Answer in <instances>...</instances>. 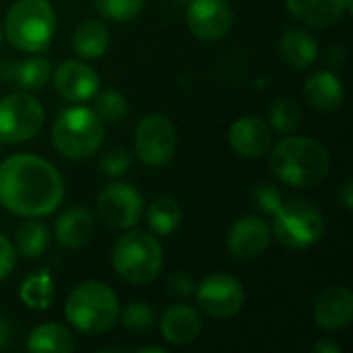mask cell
<instances>
[{
    "mask_svg": "<svg viewBox=\"0 0 353 353\" xmlns=\"http://www.w3.org/2000/svg\"><path fill=\"white\" fill-rule=\"evenodd\" d=\"M118 321L132 333H145L155 325V310L145 302H132L124 306V310L118 314Z\"/></svg>",
    "mask_w": 353,
    "mask_h": 353,
    "instance_id": "f546056e",
    "label": "cell"
},
{
    "mask_svg": "<svg viewBox=\"0 0 353 353\" xmlns=\"http://www.w3.org/2000/svg\"><path fill=\"white\" fill-rule=\"evenodd\" d=\"M139 352H155V353H165V347H155V345H149V347H139Z\"/></svg>",
    "mask_w": 353,
    "mask_h": 353,
    "instance_id": "f35d334b",
    "label": "cell"
},
{
    "mask_svg": "<svg viewBox=\"0 0 353 353\" xmlns=\"http://www.w3.org/2000/svg\"><path fill=\"white\" fill-rule=\"evenodd\" d=\"M302 120V110L294 99H275L271 103L269 110V122L271 128H275L277 132H294L300 126Z\"/></svg>",
    "mask_w": 353,
    "mask_h": 353,
    "instance_id": "83f0119b",
    "label": "cell"
},
{
    "mask_svg": "<svg viewBox=\"0 0 353 353\" xmlns=\"http://www.w3.org/2000/svg\"><path fill=\"white\" fill-rule=\"evenodd\" d=\"M43 105L27 91H14L0 99V143L19 145L31 141L43 126Z\"/></svg>",
    "mask_w": 353,
    "mask_h": 353,
    "instance_id": "ba28073f",
    "label": "cell"
},
{
    "mask_svg": "<svg viewBox=\"0 0 353 353\" xmlns=\"http://www.w3.org/2000/svg\"><path fill=\"white\" fill-rule=\"evenodd\" d=\"M269 168L279 182L292 188H312L327 178L331 155L314 139L285 137L271 149Z\"/></svg>",
    "mask_w": 353,
    "mask_h": 353,
    "instance_id": "7a4b0ae2",
    "label": "cell"
},
{
    "mask_svg": "<svg viewBox=\"0 0 353 353\" xmlns=\"http://www.w3.org/2000/svg\"><path fill=\"white\" fill-rule=\"evenodd\" d=\"M353 0H288V10L294 19L308 27H331L350 8Z\"/></svg>",
    "mask_w": 353,
    "mask_h": 353,
    "instance_id": "ac0fdd59",
    "label": "cell"
},
{
    "mask_svg": "<svg viewBox=\"0 0 353 353\" xmlns=\"http://www.w3.org/2000/svg\"><path fill=\"white\" fill-rule=\"evenodd\" d=\"M110 46V31L101 21H83L72 33V50L85 60H97Z\"/></svg>",
    "mask_w": 353,
    "mask_h": 353,
    "instance_id": "603a6c76",
    "label": "cell"
},
{
    "mask_svg": "<svg viewBox=\"0 0 353 353\" xmlns=\"http://www.w3.org/2000/svg\"><path fill=\"white\" fill-rule=\"evenodd\" d=\"M196 290V283L186 275V273H172L168 277V292L180 298H190Z\"/></svg>",
    "mask_w": 353,
    "mask_h": 353,
    "instance_id": "836d02e7",
    "label": "cell"
},
{
    "mask_svg": "<svg viewBox=\"0 0 353 353\" xmlns=\"http://www.w3.org/2000/svg\"><path fill=\"white\" fill-rule=\"evenodd\" d=\"M277 242L290 250H304L314 246L325 234L321 211L302 199L283 203L273 215V232Z\"/></svg>",
    "mask_w": 353,
    "mask_h": 353,
    "instance_id": "52a82bcc",
    "label": "cell"
},
{
    "mask_svg": "<svg viewBox=\"0 0 353 353\" xmlns=\"http://www.w3.org/2000/svg\"><path fill=\"white\" fill-rule=\"evenodd\" d=\"M105 126L95 110L72 105L58 114L52 124V145L66 159H87L103 143Z\"/></svg>",
    "mask_w": 353,
    "mask_h": 353,
    "instance_id": "5b68a950",
    "label": "cell"
},
{
    "mask_svg": "<svg viewBox=\"0 0 353 353\" xmlns=\"http://www.w3.org/2000/svg\"><path fill=\"white\" fill-rule=\"evenodd\" d=\"M62 196L64 180L48 159L17 153L0 163V205L12 215H50L62 203Z\"/></svg>",
    "mask_w": 353,
    "mask_h": 353,
    "instance_id": "6da1fadb",
    "label": "cell"
},
{
    "mask_svg": "<svg viewBox=\"0 0 353 353\" xmlns=\"http://www.w3.org/2000/svg\"><path fill=\"white\" fill-rule=\"evenodd\" d=\"M143 4H145V0H95L97 10L105 19L118 21V23L132 21L141 12Z\"/></svg>",
    "mask_w": 353,
    "mask_h": 353,
    "instance_id": "4dcf8cb0",
    "label": "cell"
},
{
    "mask_svg": "<svg viewBox=\"0 0 353 353\" xmlns=\"http://www.w3.org/2000/svg\"><path fill=\"white\" fill-rule=\"evenodd\" d=\"M19 296L31 310H48L54 302V281L48 269L33 271L21 283Z\"/></svg>",
    "mask_w": 353,
    "mask_h": 353,
    "instance_id": "484cf974",
    "label": "cell"
},
{
    "mask_svg": "<svg viewBox=\"0 0 353 353\" xmlns=\"http://www.w3.org/2000/svg\"><path fill=\"white\" fill-rule=\"evenodd\" d=\"M0 41H2V23H0Z\"/></svg>",
    "mask_w": 353,
    "mask_h": 353,
    "instance_id": "ab89813d",
    "label": "cell"
},
{
    "mask_svg": "<svg viewBox=\"0 0 353 353\" xmlns=\"http://www.w3.org/2000/svg\"><path fill=\"white\" fill-rule=\"evenodd\" d=\"M14 265H17V250L12 242L4 234H0V281L12 273Z\"/></svg>",
    "mask_w": 353,
    "mask_h": 353,
    "instance_id": "e575fe53",
    "label": "cell"
},
{
    "mask_svg": "<svg viewBox=\"0 0 353 353\" xmlns=\"http://www.w3.org/2000/svg\"><path fill=\"white\" fill-rule=\"evenodd\" d=\"M95 112L103 122H118L128 114V103L122 93L114 89L95 93Z\"/></svg>",
    "mask_w": 353,
    "mask_h": 353,
    "instance_id": "f1b7e54d",
    "label": "cell"
},
{
    "mask_svg": "<svg viewBox=\"0 0 353 353\" xmlns=\"http://www.w3.org/2000/svg\"><path fill=\"white\" fill-rule=\"evenodd\" d=\"M271 126L259 116H242L230 128V145L242 157H261L271 149Z\"/></svg>",
    "mask_w": 353,
    "mask_h": 353,
    "instance_id": "2e32d148",
    "label": "cell"
},
{
    "mask_svg": "<svg viewBox=\"0 0 353 353\" xmlns=\"http://www.w3.org/2000/svg\"><path fill=\"white\" fill-rule=\"evenodd\" d=\"M252 201L256 205V209H261L267 215H275L277 209L283 205V196L281 192L273 186V184H261L252 190Z\"/></svg>",
    "mask_w": 353,
    "mask_h": 353,
    "instance_id": "d6a6232c",
    "label": "cell"
},
{
    "mask_svg": "<svg viewBox=\"0 0 353 353\" xmlns=\"http://www.w3.org/2000/svg\"><path fill=\"white\" fill-rule=\"evenodd\" d=\"M10 325L4 316H0V350H4L10 341Z\"/></svg>",
    "mask_w": 353,
    "mask_h": 353,
    "instance_id": "8d00e7d4",
    "label": "cell"
},
{
    "mask_svg": "<svg viewBox=\"0 0 353 353\" xmlns=\"http://www.w3.org/2000/svg\"><path fill=\"white\" fill-rule=\"evenodd\" d=\"M186 23L201 41H217L230 33L234 12L225 0H192L186 10Z\"/></svg>",
    "mask_w": 353,
    "mask_h": 353,
    "instance_id": "7c38bea8",
    "label": "cell"
},
{
    "mask_svg": "<svg viewBox=\"0 0 353 353\" xmlns=\"http://www.w3.org/2000/svg\"><path fill=\"white\" fill-rule=\"evenodd\" d=\"M279 52L283 60L294 68H308L319 58V43L314 35L304 29H288L281 35Z\"/></svg>",
    "mask_w": 353,
    "mask_h": 353,
    "instance_id": "7402d4cb",
    "label": "cell"
},
{
    "mask_svg": "<svg viewBox=\"0 0 353 353\" xmlns=\"http://www.w3.org/2000/svg\"><path fill=\"white\" fill-rule=\"evenodd\" d=\"M97 213L114 230H130L143 215V196L128 182H112L97 194Z\"/></svg>",
    "mask_w": 353,
    "mask_h": 353,
    "instance_id": "8fae6325",
    "label": "cell"
},
{
    "mask_svg": "<svg viewBox=\"0 0 353 353\" xmlns=\"http://www.w3.org/2000/svg\"><path fill=\"white\" fill-rule=\"evenodd\" d=\"M114 271L132 285H147L157 279L163 267V248L155 234L128 230L112 250Z\"/></svg>",
    "mask_w": 353,
    "mask_h": 353,
    "instance_id": "8992f818",
    "label": "cell"
},
{
    "mask_svg": "<svg viewBox=\"0 0 353 353\" xmlns=\"http://www.w3.org/2000/svg\"><path fill=\"white\" fill-rule=\"evenodd\" d=\"M52 62L43 56H33L23 62H6L2 64V79L12 83L19 91L35 93L46 87L52 79Z\"/></svg>",
    "mask_w": 353,
    "mask_h": 353,
    "instance_id": "d6986e66",
    "label": "cell"
},
{
    "mask_svg": "<svg viewBox=\"0 0 353 353\" xmlns=\"http://www.w3.org/2000/svg\"><path fill=\"white\" fill-rule=\"evenodd\" d=\"M304 95L306 101L316 110V112H335L341 108L345 91L341 79L331 72V70H319L312 72L306 83H304Z\"/></svg>",
    "mask_w": 353,
    "mask_h": 353,
    "instance_id": "ffe728a7",
    "label": "cell"
},
{
    "mask_svg": "<svg viewBox=\"0 0 353 353\" xmlns=\"http://www.w3.org/2000/svg\"><path fill=\"white\" fill-rule=\"evenodd\" d=\"M66 321L85 335L108 333L120 314L116 292L101 281H85L72 288L64 304Z\"/></svg>",
    "mask_w": 353,
    "mask_h": 353,
    "instance_id": "3957f363",
    "label": "cell"
},
{
    "mask_svg": "<svg viewBox=\"0 0 353 353\" xmlns=\"http://www.w3.org/2000/svg\"><path fill=\"white\" fill-rule=\"evenodd\" d=\"M14 250L23 259H39L50 246V232L39 217H27L14 232Z\"/></svg>",
    "mask_w": 353,
    "mask_h": 353,
    "instance_id": "cb8c5ba5",
    "label": "cell"
},
{
    "mask_svg": "<svg viewBox=\"0 0 353 353\" xmlns=\"http://www.w3.org/2000/svg\"><path fill=\"white\" fill-rule=\"evenodd\" d=\"M182 207L172 196H159L155 199L147 209V223L149 230L157 236H168L176 232L182 223Z\"/></svg>",
    "mask_w": 353,
    "mask_h": 353,
    "instance_id": "4316f807",
    "label": "cell"
},
{
    "mask_svg": "<svg viewBox=\"0 0 353 353\" xmlns=\"http://www.w3.org/2000/svg\"><path fill=\"white\" fill-rule=\"evenodd\" d=\"M199 308L211 319H232L236 316L246 300L242 283L228 273H213L205 277L194 290Z\"/></svg>",
    "mask_w": 353,
    "mask_h": 353,
    "instance_id": "30bf717a",
    "label": "cell"
},
{
    "mask_svg": "<svg viewBox=\"0 0 353 353\" xmlns=\"http://www.w3.org/2000/svg\"><path fill=\"white\" fill-rule=\"evenodd\" d=\"M132 168V153L124 147H114L99 157V170L110 178H122Z\"/></svg>",
    "mask_w": 353,
    "mask_h": 353,
    "instance_id": "1f68e13d",
    "label": "cell"
},
{
    "mask_svg": "<svg viewBox=\"0 0 353 353\" xmlns=\"http://www.w3.org/2000/svg\"><path fill=\"white\" fill-rule=\"evenodd\" d=\"M353 319V294L345 285L327 288L314 304V321L325 331H341Z\"/></svg>",
    "mask_w": 353,
    "mask_h": 353,
    "instance_id": "9a60e30c",
    "label": "cell"
},
{
    "mask_svg": "<svg viewBox=\"0 0 353 353\" xmlns=\"http://www.w3.org/2000/svg\"><path fill=\"white\" fill-rule=\"evenodd\" d=\"M161 335L172 345H188L196 341L203 329V319L196 308L188 304L170 306L159 321Z\"/></svg>",
    "mask_w": 353,
    "mask_h": 353,
    "instance_id": "e0dca14e",
    "label": "cell"
},
{
    "mask_svg": "<svg viewBox=\"0 0 353 353\" xmlns=\"http://www.w3.org/2000/svg\"><path fill=\"white\" fill-rule=\"evenodd\" d=\"M52 85L56 93L72 103H85L99 91L97 72L79 60H66L56 70H52Z\"/></svg>",
    "mask_w": 353,
    "mask_h": 353,
    "instance_id": "4fadbf2b",
    "label": "cell"
},
{
    "mask_svg": "<svg viewBox=\"0 0 353 353\" xmlns=\"http://www.w3.org/2000/svg\"><path fill=\"white\" fill-rule=\"evenodd\" d=\"M339 201H341V205L345 207V211H352V207H353L352 182H345V184H343V188H341V192H339Z\"/></svg>",
    "mask_w": 353,
    "mask_h": 353,
    "instance_id": "d590c367",
    "label": "cell"
},
{
    "mask_svg": "<svg viewBox=\"0 0 353 353\" xmlns=\"http://www.w3.org/2000/svg\"><path fill=\"white\" fill-rule=\"evenodd\" d=\"M271 246V228L256 215L240 217L228 234V250L240 261H254Z\"/></svg>",
    "mask_w": 353,
    "mask_h": 353,
    "instance_id": "5bb4252c",
    "label": "cell"
},
{
    "mask_svg": "<svg viewBox=\"0 0 353 353\" xmlns=\"http://www.w3.org/2000/svg\"><path fill=\"white\" fill-rule=\"evenodd\" d=\"M312 352L314 353H339L341 352V347H339L337 343H331V341H321V343H316V345L312 347Z\"/></svg>",
    "mask_w": 353,
    "mask_h": 353,
    "instance_id": "74e56055",
    "label": "cell"
},
{
    "mask_svg": "<svg viewBox=\"0 0 353 353\" xmlns=\"http://www.w3.org/2000/svg\"><path fill=\"white\" fill-rule=\"evenodd\" d=\"M93 236V217L83 207H70L56 219V240L66 248H81Z\"/></svg>",
    "mask_w": 353,
    "mask_h": 353,
    "instance_id": "44dd1931",
    "label": "cell"
},
{
    "mask_svg": "<svg viewBox=\"0 0 353 353\" xmlns=\"http://www.w3.org/2000/svg\"><path fill=\"white\" fill-rule=\"evenodd\" d=\"M178 137L170 118L163 114L145 116L134 130V155L149 168L165 165L176 153Z\"/></svg>",
    "mask_w": 353,
    "mask_h": 353,
    "instance_id": "9c48e42d",
    "label": "cell"
},
{
    "mask_svg": "<svg viewBox=\"0 0 353 353\" xmlns=\"http://www.w3.org/2000/svg\"><path fill=\"white\" fill-rule=\"evenodd\" d=\"M27 350L35 353H68L74 350V339L68 329L56 323L35 327L27 337Z\"/></svg>",
    "mask_w": 353,
    "mask_h": 353,
    "instance_id": "d4e9b609",
    "label": "cell"
},
{
    "mask_svg": "<svg viewBox=\"0 0 353 353\" xmlns=\"http://www.w3.org/2000/svg\"><path fill=\"white\" fill-rule=\"evenodd\" d=\"M2 31L19 52L39 54L54 39L56 12L48 0H17L6 12Z\"/></svg>",
    "mask_w": 353,
    "mask_h": 353,
    "instance_id": "277c9868",
    "label": "cell"
}]
</instances>
